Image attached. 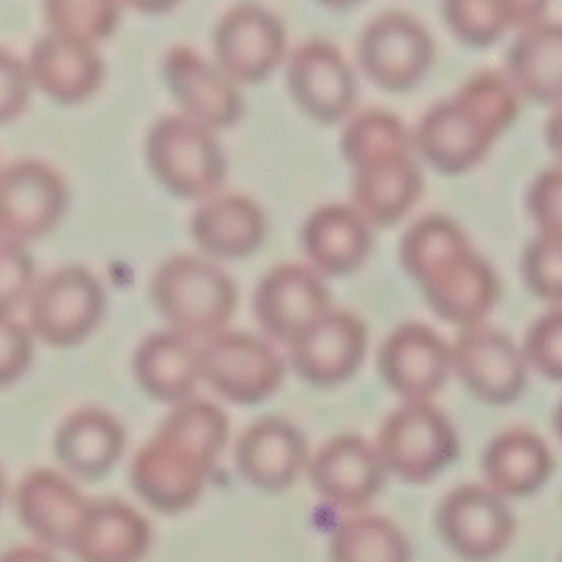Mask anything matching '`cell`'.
<instances>
[{"mask_svg":"<svg viewBox=\"0 0 562 562\" xmlns=\"http://www.w3.org/2000/svg\"><path fill=\"white\" fill-rule=\"evenodd\" d=\"M228 434V415L214 401L195 395L173 406L130 461L137 497L165 516L190 510L201 499Z\"/></svg>","mask_w":562,"mask_h":562,"instance_id":"1","label":"cell"},{"mask_svg":"<svg viewBox=\"0 0 562 562\" xmlns=\"http://www.w3.org/2000/svg\"><path fill=\"white\" fill-rule=\"evenodd\" d=\"M398 258L406 274L420 285L431 311L453 327L483 324L497 305V272L448 214L417 217L401 236Z\"/></svg>","mask_w":562,"mask_h":562,"instance_id":"2","label":"cell"},{"mask_svg":"<svg viewBox=\"0 0 562 562\" xmlns=\"http://www.w3.org/2000/svg\"><path fill=\"white\" fill-rule=\"evenodd\" d=\"M519 108L521 93L503 69L475 71L420 115L415 126L417 157L445 176L467 173L488 157Z\"/></svg>","mask_w":562,"mask_h":562,"instance_id":"3","label":"cell"},{"mask_svg":"<svg viewBox=\"0 0 562 562\" xmlns=\"http://www.w3.org/2000/svg\"><path fill=\"white\" fill-rule=\"evenodd\" d=\"M148 296L168 329L187 338L209 340L228 329L239 302L234 278L223 263L195 252L168 256L148 280Z\"/></svg>","mask_w":562,"mask_h":562,"instance_id":"4","label":"cell"},{"mask_svg":"<svg viewBox=\"0 0 562 562\" xmlns=\"http://www.w3.org/2000/svg\"><path fill=\"white\" fill-rule=\"evenodd\" d=\"M146 162L154 179L184 201H206L223 192L228 157L217 132L184 113L154 121L146 132Z\"/></svg>","mask_w":562,"mask_h":562,"instance_id":"5","label":"cell"},{"mask_svg":"<svg viewBox=\"0 0 562 562\" xmlns=\"http://www.w3.org/2000/svg\"><path fill=\"white\" fill-rule=\"evenodd\" d=\"M373 445L387 475L406 483H428L442 475L461 453L453 420L434 401H406L390 412Z\"/></svg>","mask_w":562,"mask_h":562,"instance_id":"6","label":"cell"},{"mask_svg":"<svg viewBox=\"0 0 562 562\" xmlns=\"http://www.w3.org/2000/svg\"><path fill=\"white\" fill-rule=\"evenodd\" d=\"M104 307L102 280L82 263H64L33 285L25 307L27 327L49 346H75L99 327Z\"/></svg>","mask_w":562,"mask_h":562,"instance_id":"7","label":"cell"},{"mask_svg":"<svg viewBox=\"0 0 562 562\" xmlns=\"http://www.w3.org/2000/svg\"><path fill=\"white\" fill-rule=\"evenodd\" d=\"M283 379V355L263 335L223 329L201 344V382L231 404H261L278 393Z\"/></svg>","mask_w":562,"mask_h":562,"instance_id":"8","label":"cell"},{"mask_svg":"<svg viewBox=\"0 0 562 562\" xmlns=\"http://www.w3.org/2000/svg\"><path fill=\"white\" fill-rule=\"evenodd\" d=\"M437 44L420 16L387 9L371 16L357 38V60L368 80L393 93L415 88L431 69Z\"/></svg>","mask_w":562,"mask_h":562,"instance_id":"9","label":"cell"},{"mask_svg":"<svg viewBox=\"0 0 562 562\" xmlns=\"http://www.w3.org/2000/svg\"><path fill=\"white\" fill-rule=\"evenodd\" d=\"M214 64L236 82L267 80L289 60V31L269 5L236 3L223 11L212 31Z\"/></svg>","mask_w":562,"mask_h":562,"instance_id":"10","label":"cell"},{"mask_svg":"<svg viewBox=\"0 0 562 562\" xmlns=\"http://www.w3.org/2000/svg\"><path fill=\"white\" fill-rule=\"evenodd\" d=\"M437 530L461 560L492 562L514 541L516 516L508 499L486 483H461L439 503Z\"/></svg>","mask_w":562,"mask_h":562,"instance_id":"11","label":"cell"},{"mask_svg":"<svg viewBox=\"0 0 562 562\" xmlns=\"http://www.w3.org/2000/svg\"><path fill=\"white\" fill-rule=\"evenodd\" d=\"M333 311V294L311 263H274L252 291V316L263 338L291 346Z\"/></svg>","mask_w":562,"mask_h":562,"instance_id":"12","label":"cell"},{"mask_svg":"<svg viewBox=\"0 0 562 562\" xmlns=\"http://www.w3.org/2000/svg\"><path fill=\"white\" fill-rule=\"evenodd\" d=\"M450 349H453V373L483 404H514L527 390L530 362L525 349L505 329L486 322L459 329Z\"/></svg>","mask_w":562,"mask_h":562,"instance_id":"13","label":"cell"},{"mask_svg":"<svg viewBox=\"0 0 562 562\" xmlns=\"http://www.w3.org/2000/svg\"><path fill=\"white\" fill-rule=\"evenodd\" d=\"M69 190L53 165L20 157L0 165V236L31 241L44 236L64 217Z\"/></svg>","mask_w":562,"mask_h":562,"instance_id":"14","label":"cell"},{"mask_svg":"<svg viewBox=\"0 0 562 562\" xmlns=\"http://www.w3.org/2000/svg\"><path fill=\"white\" fill-rule=\"evenodd\" d=\"M285 82L300 110L322 124H338L355 113V66L344 49L327 38H307L291 49L285 60Z\"/></svg>","mask_w":562,"mask_h":562,"instance_id":"15","label":"cell"},{"mask_svg":"<svg viewBox=\"0 0 562 562\" xmlns=\"http://www.w3.org/2000/svg\"><path fill=\"white\" fill-rule=\"evenodd\" d=\"M307 477L324 503L346 514H362L382 492L387 470L371 439L335 434L311 456Z\"/></svg>","mask_w":562,"mask_h":562,"instance_id":"16","label":"cell"},{"mask_svg":"<svg viewBox=\"0 0 562 562\" xmlns=\"http://www.w3.org/2000/svg\"><path fill=\"white\" fill-rule=\"evenodd\" d=\"M376 368L404 404L431 401L453 373V349L431 324L404 322L379 346Z\"/></svg>","mask_w":562,"mask_h":562,"instance_id":"17","label":"cell"},{"mask_svg":"<svg viewBox=\"0 0 562 562\" xmlns=\"http://www.w3.org/2000/svg\"><path fill=\"white\" fill-rule=\"evenodd\" d=\"M162 77L187 119L209 130L217 132L234 126L245 113L241 88L190 44H173L165 53Z\"/></svg>","mask_w":562,"mask_h":562,"instance_id":"18","label":"cell"},{"mask_svg":"<svg viewBox=\"0 0 562 562\" xmlns=\"http://www.w3.org/2000/svg\"><path fill=\"white\" fill-rule=\"evenodd\" d=\"M11 499L20 525L44 549H66V552L91 508V499L69 477L49 467L27 470L16 481Z\"/></svg>","mask_w":562,"mask_h":562,"instance_id":"19","label":"cell"},{"mask_svg":"<svg viewBox=\"0 0 562 562\" xmlns=\"http://www.w3.org/2000/svg\"><path fill=\"white\" fill-rule=\"evenodd\" d=\"M239 475L261 492H285L311 464V448L296 423L263 415L239 434L234 448Z\"/></svg>","mask_w":562,"mask_h":562,"instance_id":"20","label":"cell"},{"mask_svg":"<svg viewBox=\"0 0 562 562\" xmlns=\"http://www.w3.org/2000/svg\"><path fill=\"white\" fill-rule=\"evenodd\" d=\"M368 355V327L357 313L333 307L289 346L294 371L316 387L355 376Z\"/></svg>","mask_w":562,"mask_h":562,"instance_id":"21","label":"cell"},{"mask_svg":"<svg viewBox=\"0 0 562 562\" xmlns=\"http://www.w3.org/2000/svg\"><path fill=\"white\" fill-rule=\"evenodd\" d=\"M25 66L33 88L60 104L82 102L104 80V58L97 44L55 31L33 38Z\"/></svg>","mask_w":562,"mask_h":562,"instance_id":"22","label":"cell"},{"mask_svg":"<svg viewBox=\"0 0 562 562\" xmlns=\"http://www.w3.org/2000/svg\"><path fill=\"white\" fill-rule=\"evenodd\" d=\"M423 179L417 151L390 154L351 168V206L373 225L390 228L420 201Z\"/></svg>","mask_w":562,"mask_h":562,"instance_id":"23","label":"cell"},{"mask_svg":"<svg viewBox=\"0 0 562 562\" xmlns=\"http://www.w3.org/2000/svg\"><path fill=\"white\" fill-rule=\"evenodd\" d=\"M302 250L318 274L340 278L366 263L373 250V225L351 203H324L300 228Z\"/></svg>","mask_w":562,"mask_h":562,"instance_id":"24","label":"cell"},{"mask_svg":"<svg viewBox=\"0 0 562 562\" xmlns=\"http://www.w3.org/2000/svg\"><path fill=\"white\" fill-rule=\"evenodd\" d=\"M190 236L212 261L252 256L267 239V214L241 192H217L195 206Z\"/></svg>","mask_w":562,"mask_h":562,"instance_id":"25","label":"cell"},{"mask_svg":"<svg viewBox=\"0 0 562 562\" xmlns=\"http://www.w3.org/2000/svg\"><path fill=\"white\" fill-rule=\"evenodd\" d=\"M132 371L148 398L179 406L195 398L201 384V346L176 329L148 333L137 344Z\"/></svg>","mask_w":562,"mask_h":562,"instance_id":"26","label":"cell"},{"mask_svg":"<svg viewBox=\"0 0 562 562\" xmlns=\"http://www.w3.org/2000/svg\"><path fill=\"white\" fill-rule=\"evenodd\" d=\"M154 543L151 525L119 497L91 499L69 552L80 562H143Z\"/></svg>","mask_w":562,"mask_h":562,"instance_id":"27","label":"cell"},{"mask_svg":"<svg viewBox=\"0 0 562 562\" xmlns=\"http://www.w3.org/2000/svg\"><path fill=\"white\" fill-rule=\"evenodd\" d=\"M483 483L505 499L541 492L554 472V453L532 428H505L488 439L481 459Z\"/></svg>","mask_w":562,"mask_h":562,"instance_id":"28","label":"cell"},{"mask_svg":"<svg viewBox=\"0 0 562 562\" xmlns=\"http://www.w3.org/2000/svg\"><path fill=\"white\" fill-rule=\"evenodd\" d=\"M124 423L102 406H80L58 423L55 459L77 477H102L124 456Z\"/></svg>","mask_w":562,"mask_h":562,"instance_id":"29","label":"cell"},{"mask_svg":"<svg viewBox=\"0 0 562 562\" xmlns=\"http://www.w3.org/2000/svg\"><path fill=\"white\" fill-rule=\"evenodd\" d=\"M505 75L525 99L538 104L562 102V22L541 20L516 31L505 58Z\"/></svg>","mask_w":562,"mask_h":562,"instance_id":"30","label":"cell"},{"mask_svg":"<svg viewBox=\"0 0 562 562\" xmlns=\"http://www.w3.org/2000/svg\"><path fill=\"white\" fill-rule=\"evenodd\" d=\"M329 562H412V543L382 514H351L329 536Z\"/></svg>","mask_w":562,"mask_h":562,"instance_id":"31","label":"cell"},{"mask_svg":"<svg viewBox=\"0 0 562 562\" xmlns=\"http://www.w3.org/2000/svg\"><path fill=\"white\" fill-rule=\"evenodd\" d=\"M404 151H417V148L415 130H409L401 115L384 108H366L355 110L346 119L344 132H340V154L351 168Z\"/></svg>","mask_w":562,"mask_h":562,"instance_id":"32","label":"cell"},{"mask_svg":"<svg viewBox=\"0 0 562 562\" xmlns=\"http://www.w3.org/2000/svg\"><path fill=\"white\" fill-rule=\"evenodd\" d=\"M42 14L47 20V31L99 44L119 27L121 5L110 0H47Z\"/></svg>","mask_w":562,"mask_h":562,"instance_id":"33","label":"cell"},{"mask_svg":"<svg viewBox=\"0 0 562 562\" xmlns=\"http://www.w3.org/2000/svg\"><path fill=\"white\" fill-rule=\"evenodd\" d=\"M442 16L450 33L467 47H488L514 27L510 0H448Z\"/></svg>","mask_w":562,"mask_h":562,"instance_id":"34","label":"cell"},{"mask_svg":"<svg viewBox=\"0 0 562 562\" xmlns=\"http://www.w3.org/2000/svg\"><path fill=\"white\" fill-rule=\"evenodd\" d=\"M519 272L530 294L562 305V236L536 234L521 252Z\"/></svg>","mask_w":562,"mask_h":562,"instance_id":"35","label":"cell"},{"mask_svg":"<svg viewBox=\"0 0 562 562\" xmlns=\"http://www.w3.org/2000/svg\"><path fill=\"white\" fill-rule=\"evenodd\" d=\"M527 362L552 382H562V305L543 311L525 335Z\"/></svg>","mask_w":562,"mask_h":562,"instance_id":"36","label":"cell"},{"mask_svg":"<svg viewBox=\"0 0 562 562\" xmlns=\"http://www.w3.org/2000/svg\"><path fill=\"white\" fill-rule=\"evenodd\" d=\"M36 285V263L25 245L0 236V313H11L27 302Z\"/></svg>","mask_w":562,"mask_h":562,"instance_id":"37","label":"cell"},{"mask_svg":"<svg viewBox=\"0 0 562 562\" xmlns=\"http://www.w3.org/2000/svg\"><path fill=\"white\" fill-rule=\"evenodd\" d=\"M525 203L538 234L562 236V165L543 168L530 181Z\"/></svg>","mask_w":562,"mask_h":562,"instance_id":"38","label":"cell"},{"mask_svg":"<svg viewBox=\"0 0 562 562\" xmlns=\"http://www.w3.org/2000/svg\"><path fill=\"white\" fill-rule=\"evenodd\" d=\"M33 360V333L11 313H0V384H9L25 373Z\"/></svg>","mask_w":562,"mask_h":562,"instance_id":"39","label":"cell"},{"mask_svg":"<svg viewBox=\"0 0 562 562\" xmlns=\"http://www.w3.org/2000/svg\"><path fill=\"white\" fill-rule=\"evenodd\" d=\"M31 88L33 82L25 60H20L9 47L0 44V124L25 110Z\"/></svg>","mask_w":562,"mask_h":562,"instance_id":"40","label":"cell"},{"mask_svg":"<svg viewBox=\"0 0 562 562\" xmlns=\"http://www.w3.org/2000/svg\"><path fill=\"white\" fill-rule=\"evenodd\" d=\"M0 562H58L55 554L44 547H33V543H16L0 552Z\"/></svg>","mask_w":562,"mask_h":562,"instance_id":"41","label":"cell"},{"mask_svg":"<svg viewBox=\"0 0 562 562\" xmlns=\"http://www.w3.org/2000/svg\"><path fill=\"white\" fill-rule=\"evenodd\" d=\"M543 137H547V146L558 157V165H562V102L554 104L552 113H549L547 124H543Z\"/></svg>","mask_w":562,"mask_h":562,"instance_id":"42","label":"cell"},{"mask_svg":"<svg viewBox=\"0 0 562 562\" xmlns=\"http://www.w3.org/2000/svg\"><path fill=\"white\" fill-rule=\"evenodd\" d=\"M554 431H558V437L562 442V401L558 404V409H554Z\"/></svg>","mask_w":562,"mask_h":562,"instance_id":"43","label":"cell"},{"mask_svg":"<svg viewBox=\"0 0 562 562\" xmlns=\"http://www.w3.org/2000/svg\"><path fill=\"white\" fill-rule=\"evenodd\" d=\"M0 497H3V475H0Z\"/></svg>","mask_w":562,"mask_h":562,"instance_id":"44","label":"cell"},{"mask_svg":"<svg viewBox=\"0 0 562 562\" xmlns=\"http://www.w3.org/2000/svg\"><path fill=\"white\" fill-rule=\"evenodd\" d=\"M560 562H562V558H560Z\"/></svg>","mask_w":562,"mask_h":562,"instance_id":"45","label":"cell"}]
</instances>
